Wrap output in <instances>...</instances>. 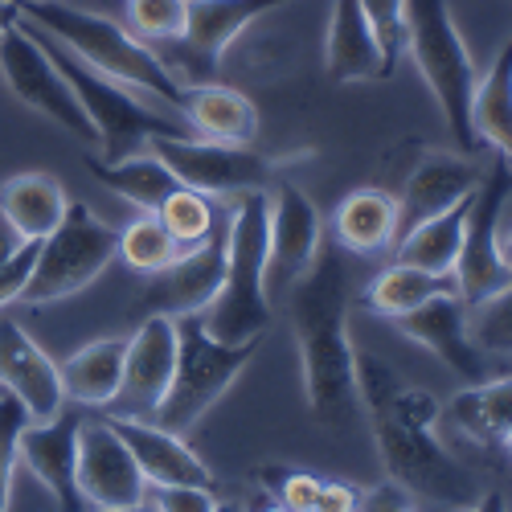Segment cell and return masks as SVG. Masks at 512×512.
<instances>
[{
    "mask_svg": "<svg viewBox=\"0 0 512 512\" xmlns=\"http://www.w3.org/2000/svg\"><path fill=\"white\" fill-rule=\"evenodd\" d=\"M443 291H455L451 275H431V271L410 267V263H390L365 287V308L386 316V320H398V316L422 308L426 300H435V295H443Z\"/></svg>",
    "mask_w": 512,
    "mask_h": 512,
    "instance_id": "f546056e",
    "label": "cell"
},
{
    "mask_svg": "<svg viewBox=\"0 0 512 512\" xmlns=\"http://www.w3.org/2000/svg\"><path fill=\"white\" fill-rule=\"evenodd\" d=\"M504 447H508V451H512V435H508V439H504Z\"/></svg>",
    "mask_w": 512,
    "mask_h": 512,
    "instance_id": "f907efd6",
    "label": "cell"
},
{
    "mask_svg": "<svg viewBox=\"0 0 512 512\" xmlns=\"http://www.w3.org/2000/svg\"><path fill=\"white\" fill-rule=\"evenodd\" d=\"M353 271L336 242L320 246L316 263L287 287V316L300 349L304 402L324 431H349L361 410L357 349L349 336Z\"/></svg>",
    "mask_w": 512,
    "mask_h": 512,
    "instance_id": "6da1fadb",
    "label": "cell"
},
{
    "mask_svg": "<svg viewBox=\"0 0 512 512\" xmlns=\"http://www.w3.org/2000/svg\"><path fill=\"white\" fill-rule=\"evenodd\" d=\"M123 357H127L123 336H103V340L82 345L78 353H70L66 365H58L66 398L78 406L111 410V402L119 398V381H123Z\"/></svg>",
    "mask_w": 512,
    "mask_h": 512,
    "instance_id": "484cf974",
    "label": "cell"
},
{
    "mask_svg": "<svg viewBox=\"0 0 512 512\" xmlns=\"http://www.w3.org/2000/svg\"><path fill=\"white\" fill-rule=\"evenodd\" d=\"M357 496H361V488H353V484L324 480V484H320L316 512H357Z\"/></svg>",
    "mask_w": 512,
    "mask_h": 512,
    "instance_id": "60d3db41",
    "label": "cell"
},
{
    "mask_svg": "<svg viewBox=\"0 0 512 512\" xmlns=\"http://www.w3.org/2000/svg\"><path fill=\"white\" fill-rule=\"evenodd\" d=\"M87 168H91V177H95L103 189L119 193L123 201H132L140 213H156L168 197L181 189V181L168 173V164H164L156 152H148V148H140V152H132V156H119V160H99V156H91Z\"/></svg>",
    "mask_w": 512,
    "mask_h": 512,
    "instance_id": "4316f807",
    "label": "cell"
},
{
    "mask_svg": "<svg viewBox=\"0 0 512 512\" xmlns=\"http://www.w3.org/2000/svg\"><path fill=\"white\" fill-rule=\"evenodd\" d=\"M463 512H508V504H504V492H480Z\"/></svg>",
    "mask_w": 512,
    "mask_h": 512,
    "instance_id": "ee69618b",
    "label": "cell"
},
{
    "mask_svg": "<svg viewBox=\"0 0 512 512\" xmlns=\"http://www.w3.org/2000/svg\"><path fill=\"white\" fill-rule=\"evenodd\" d=\"M451 414L476 443H504L512 435V377H484L480 386H467Z\"/></svg>",
    "mask_w": 512,
    "mask_h": 512,
    "instance_id": "4dcf8cb0",
    "label": "cell"
},
{
    "mask_svg": "<svg viewBox=\"0 0 512 512\" xmlns=\"http://www.w3.org/2000/svg\"><path fill=\"white\" fill-rule=\"evenodd\" d=\"M496 246H500V263H504V267H508V275H512V226H508V230H500V242H496Z\"/></svg>",
    "mask_w": 512,
    "mask_h": 512,
    "instance_id": "f6af8a7d",
    "label": "cell"
},
{
    "mask_svg": "<svg viewBox=\"0 0 512 512\" xmlns=\"http://www.w3.org/2000/svg\"><path fill=\"white\" fill-rule=\"evenodd\" d=\"M512 193V160H496L488 173L480 177L472 205H467L463 218V242H459V259H455V295L472 308L484 295L500 291L504 283H512L508 267L500 263V218Z\"/></svg>",
    "mask_w": 512,
    "mask_h": 512,
    "instance_id": "30bf717a",
    "label": "cell"
},
{
    "mask_svg": "<svg viewBox=\"0 0 512 512\" xmlns=\"http://www.w3.org/2000/svg\"><path fill=\"white\" fill-rule=\"evenodd\" d=\"M480 177H484V168L472 164L467 152H431V156H422L414 164V173L406 177L402 197H398V238H406L426 218H439L443 209H451L467 193H476Z\"/></svg>",
    "mask_w": 512,
    "mask_h": 512,
    "instance_id": "44dd1931",
    "label": "cell"
},
{
    "mask_svg": "<svg viewBox=\"0 0 512 512\" xmlns=\"http://www.w3.org/2000/svg\"><path fill=\"white\" fill-rule=\"evenodd\" d=\"M324 246V222L316 201L291 181L267 189V295H287Z\"/></svg>",
    "mask_w": 512,
    "mask_h": 512,
    "instance_id": "4fadbf2b",
    "label": "cell"
},
{
    "mask_svg": "<svg viewBox=\"0 0 512 512\" xmlns=\"http://www.w3.org/2000/svg\"><path fill=\"white\" fill-rule=\"evenodd\" d=\"M402 512H414V508H402Z\"/></svg>",
    "mask_w": 512,
    "mask_h": 512,
    "instance_id": "816d5d0a",
    "label": "cell"
},
{
    "mask_svg": "<svg viewBox=\"0 0 512 512\" xmlns=\"http://www.w3.org/2000/svg\"><path fill=\"white\" fill-rule=\"evenodd\" d=\"M467 205H472V193H467L463 201H455L451 209H443L439 218H426L406 238H398L394 242L398 246L394 250V263H410V267H422V271H431V275H451L455 271V259H459V242H463Z\"/></svg>",
    "mask_w": 512,
    "mask_h": 512,
    "instance_id": "f1b7e54d",
    "label": "cell"
},
{
    "mask_svg": "<svg viewBox=\"0 0 512 512\" xmlns=\"http://www.w3.org/2000/svg\"><path fill=\"white\" fill-rule=\"evenodd\" d=\"M181 250H185V246H177V238L160 226L156 213H140L136 222H127V226L119 230L115 259H123L136 275H152V271H160V267L173 263Z\"/></svg>",
    "mask_w": 512,
    "mask_h": 512,
    "instance_id": "1f68e13d",
    "label": "cell"
},
{
    "mask_svg": "<svg viewBox=\"0 0 512 512\" xmlns=\"http://www.w3.org/2000/svg\"><path fill=\"white\" fill-rule=\"evenodd\" d=\"M472 127L480 144H492L504 160H512V37L500 46L488 74L476 78Z\"/></svg>",
    "mask_w": 512,
    "mask_h": 512,
    "instance_id": "83f0119b",
    "label": "cell"
},
{
    "mask_svg": "<svg viewBox=\"0 0 512 512\" xmlns=\"http://www.w3.org/2000/svg\"><path fill=\"white\" fill-rule=\"evenodd\" d=\"M332 242L345 254H381L398 242V197L386 189H353L332 213Z\"/></svg>",
    "mask_w": 512,
    "mask_h": 512,
    "instance_id": "cb8c5ba5",
    "label": "cell"
},
{
    "mask_svg": "<svg viewBox=\"0 0 512 512\" xmlns=\"http://www.w3.org/2000/svg\"><path fill=\"white\" fill-rule=\"evenodd\" d=\"M29 426V414L21 410L17 398L0 394V512H9V488L17 472V439Z\"/></svg>",
    "mask_w": 512,
    "mask_h": 512,
    "instance_id": "d590c367",
    "label": "cell"
},
{
    "mask_svg": "<svg viewBox=\"0 0 512 512\" xmlns=\"http://www.w3.org/2000/svg\"><path fill=\"white\" fill-rule=\"evenodd\" d=\"M402 37L426 91L435 95L447 127L455 132L459 152L472 156L480 148L472 127V95H476V62L472 50L463 46V33L451 17L447 0H406L402 9Z\"/></svg>",
    "mask_w": 512,
    "mask_h": 512,
    "instance_id": "8992f818",
    "label": "cell"
},
{
    "mask_svg": "<svg viewBox=\"0 0 512 512\" xmlns=\"http://www.w3.org/2000/svg\"><path fill=\"white\" fill-rule=\"evenodd\" d=\"M0 78H5V87L13 91V99H21L29 111H37V115H46L50 123H58L66 136L99 148V136H95L87 111L78 107L74 91L66 87V78L46 58V50H41L37 41L29 37L21 17L5 33H0Z\"/></svg>",
    "mask_w": 512,
    "mask_h": 512,
    "instance_id": "8fae6325",
    "label": "cell"
},
{
    "mask_svg": "<svg viewBox=\"0 0 512 512\" xmlns=\"http://www.w3.org/2000/svg\"><path fill=\"white\" fill-rule=\"evenodd\" d=\"M263 340H246V345H226V340L209 336V328L197 316H177V369L173 381L148 422L164 426L173 435H185L230 394V386L242 377L250 357L259 353Z\"/></svg>",
    "mask_w": 512,
    "mask_h": 512,
    "instance_id": "52a82bcc",
    "label": "cell"
},
{
    "mask_svg": "<svg viewBox=\"0 0 512 512\" xmlns=\"http://www.w3.org/2000/svg\"><path fill=\"white\" fill-rule=\"evenodd\" d=\"M357 390L373 418V447L381 455L390 484L414 500H431L443 508H467L480 496L472 467H463L435 435L439 402L402 386L377 357L357 353Z\"/></svg>",
    "mask_w": 512,
    "mask_h": 512,
    "instance_id": "7a4b0ae2",
    "label": "cell"
},
{
    "mask_svg": "<svg viewBox=\"0 0 512 512\" xmlns=\"http://www.w3.org/2000/svg\"><path fill=\"white\" fill-rule=\"evenodd\" d=\"M111 431L127 443L136 467L148 488H177V484H193V488H213V472L209 463L173 431L148 422V418H123V414H107Z\"/></svg>",
    "mask_w": 512,
    "mask_h": 512,
    "instance_id": "ffe728a7",
    "label": "cell"
},
{
    "mask_svg": "<svg viewBox=\"0 0 512 512\" xmlns=\"http://www.w3.org/2000/svg\"><path fill=\"white\" fill-rule=\"evenodd\" d=\"M156 218H160V226L168 234L177 238V246H197L201 238H209L213 222H218V205H213V197L181 185L173 197L156 209Z\"/></svg>",
    "mask_w": 512,
    "mask_h": 512,
    "instance_id": "836d02e7",
    "label": "cell"
},
{
    "mask_svg": "<svg viewBox=\"0 0 512 512\" xmlns=\"http://www.w3.org/2000/svg\"><path fill=\"white\" fill-rule=\"evenodd\" d=\"M226 275V213H218L209 238L185 246L168 267L144 275L140 312L144 316H197L213 304Z\"/></svg>",
    "mask_w": 512,
    "mask_h": 512,
    "instance_id": "7c38bea8",
    "label": "cell"
},
{
    "mask_svg": "<svg viewBox=\"0 0 512 512\" xmlns=\"http://www.w3.org/2000/svg\"><path fill=\"white\" fill-rule=\"evenodd\" d=\"M283 5H291V0H189V25L177 41L181 66H189L193 82H209L238 33Z\"/></svg>",
    "mask_w": 512,
    "mask_h": 512,
    "instance_id": "e0dca14e",
    "label": "cell"
},
{
    "mask_svg": "<svg viewBox=\"0 0 512 512\" xmlns=\"http://www.w3.org/2000/svg\"><path fill=\"white\" fill-rule=\"evenodd\" d=\"M13 9H17V17L33 21L37 29H46L78 62H87L91 70L123 82L127 91L168 103L181 115L185 78L173 74V66H168L152 46H144L136 33H127L119 21L91 13V9H78V5H66V0H13Z\"/></svg>",
    "mask_w": 512,
    "mask_h": 512,
    "instance_id": "3957f363",
    "label": "cell"
},
{
    "mask_svg": "<svg viewBox=\"0 0 512 512\" xmlns=\"http://www.w3.org/2000/svg\"><path fill=\"white\" fill-rule=\"evenodd\" d=\"M209 336L226 345L263 340L271 328V295H267V193L230 197L226 209V275L201 312Z\"/></svg>",
    "mask_w": 512,
    "mask_h": 512,
    "instance_id": "277c9868",
    "label": "cell"
},
{
    "mask_svg": "<svg viewBox=\"0 0 512 512\" xmlns=\"http://www.w3.org/2000/svg\"><path fill=\"white\" fill-rule=\"evenodd\" d=\"M394 324H398V332L406 340L431 349L459 381H467V386H480V381L488 377V369H484L488 361L472 345V332H467V304L459 300L455 291L435 295V300H426L422 308L398 316Z\"/></svg>",
    "mask_w": 512,
    "mask_h": 512,
    "instance_id": "d6986e66",
    "label": "cell"
},
{
    "mask_svg": "<svg viewBox=\"0 0 512 512\" xmlns=\"http://www.w3.org/2000/svg\"><path fill=\"white\" fill-rule=\"evenodd\" d=\"M78 492L91 512L127 508L148 496L132 451L111 431L107 418H82L78 426Z\"/></svg>",
    "mask_w": 512,
    "mask_h": 512,
    "instance_id": "5bb4252c",
    "label": "cell"
},
{
    "mask_svg": "<svg viewBox=\"0 0 512 512\" xmlns=\"http://www.w3.org/2000/svg\"><path fill=\"white\" fill-rule=\"evenodd\" d=\"M213 512H246V508L234 504V500H218V504H213Z\"/></svg>",
    "mask_w": 512,
    "mask_h": 512,
    "instance_id": "c3c4849f",
    "label": "cell"
},
{
    "mask_svg": "<svg viewBox=\"0 0 512 512\" xmlns=\"http://www.w3.org/2000/svg\"><path fill=\"white\" fill-rule=\"evenodd\" d=\"M148 152H156L185 189H197L218 201L242 193H267L275 185V164L254 148L218 144L201 136H156L148 140Z\"/></svg>",
    "mask_w": 512,
    "mask_h": 512,
    "instance_id": "9c48e42d",
    "label": "cell"
},
{
    "mask_svg": "<svg viewBox=\"0 0 512 512\" xmlns=\"http://www.w3.org/2000/svg\"><path fill=\"white\" fill-rule=\"evenodd\" d=\"M78 414H58L54 422H29L17 439V463L46 488L58 512H91L78 492Z\"/></svg>",
    "mask_w": 512,
    "mask_h": 512,
    "instance_id": "ac0fdd59",
    "label": "cell"
},
{
    "mask_svg": "<svg viewBox=\"0 0 512 512\" xmlns=\"http://www.w3.org/2000/svg\"><path fill=\"white\" fill-rule=\"evenodd\" d=\"M17 21V9H13V0H0V33H5L9 25Z\"/></svg>",
    "mask_w": 512,
    "mask_h": 512,
    "instance_id": "bcb514c9",
    "label": "cell"
},
{
    "mask_svg": "<svg viewBox=\"0 0 512 512\" xmlns=\"http://www.w3.org/2000/svg\"><path fill=\"white\" fill-rule=\"evenodd\" d=\"M213 504H218L213 488H193V484L156 488L152 492V508L156 512H213Z\"/></svg>",
    "mask_w": 512,
    "mask_h": 512,
    "instance_id": "f35d334b",
    "label": "cell"
},
{
    "mask_svg": "<svg viewBox=\"0 0 512 512\" xmlns=\"http://www.w3.org/2000/svg\"><path fill=\"white\" fill-rule=\"evenodd\" d=\"M21 25L29 29V37L37 41V46L46 50V58L58 66V74L74 91L78 107L87 111L95 136H99V160L132 156V152L148 148V140H156V136H193V127L185 119H168V115L152 111L144 99H136V91H127L123 82L91 70L87 62H78L66 46H58L46 29H37L25 17H21Z\"/></svg>",
    "mask_w": 512,
    "mask_h": 512,
    "instance_id": "5b68a950",
    "label": "cell"
},
{
    "mask_svg": "<svg viewBox=\"0 0 512 512\" xmlns=\"http://www.w3.org/2000/svg\"><path fill=\"white\" fill-rule=\"evenodd\" d=\"M25 246V238L9 226V218H5V213H0V263H9L13 259V254Z\"/></svg>",
    "mask_w": 512,
    "mask_h": 512,
    "instance_id": "7bdbcfd3",
    "label": "cell"
},
{
    "mask_svg": "<svg viewBox=\"0 0 512 512\" xmlns=\"http://www.w3.org/2000/svg\"><path fill=\"white\" fill-rule=\"evenodd\" d=\"M324 70L332 82H373L394 74V62L381 46L369 13L361 9V0H332L324 33Z\"/></svg>",
    "mask_w": 512,
    "mask_h": 512,
    "instance_id": "7402d4cb",
    "label": "cell"
},
{
    "mask_svg": "<svg viewBox=\"0 0 512 512\" xmlns=\"http://www.w3.org/2000/svg\"><path fill=\"white\" fill-rule=\"evenodd\" d=\"M127 17L140 41H181L189 25V0H127Z\"/></svg>",
    "mask_w": 512,
    "mask_h": 512,
    "instance_id": "e575fe53",
    "label": "cell"
},
{
    "mask_svg": "<svg viewBox=\"0 0 512 512\" xmlns=\"http://www.w3.org/2000/svg\"><path fill=\"white\" fill-rule=\"evenodd\" d=\"M119 250V230H111L87 201H70L58 230L37 242V263L21 291V304L46 308L70 300L82 287H91Z\"/></svg>",
    "mask_w": 512,
    "mask_h": 512,
    "instance_id": "ba28073f",
    "label": "cell"
},
{
    "mask_svg": "<svg viewBox=\"0 0 512 512\" xmlns=\"http://www.w3.org/2000/svg\"><path fill=\"white\" fill-rule=\"evenodd\" d=\"M181 119L201 140L238 144V148H250L259 140V107H254V99H246L234 87H222V82H189Z\"/></svg>",
    "mask_w": 512,
    "mask_h": 512,
    "instance_id": "603a6c76",
    "label": "cell"
},
{
    "mask_svg": "<svg viewBox=\"0 0 512 512\" xmlns=\"http://www.w3.org/2000/svg\"><path fill=\"white\" fill-rule=\"evenodd\" d=\"M263 512H291V508H283V504H267Z\"/></svg>",
    "mask_w": 512,
    "mask_h": 512,
    "instance_id": "681fc988",
    "label": "cell"
},
{
    "mask_svg": "<svg viewBox=\"0 0 512 512\" xmlns=\"http://www.w3.org/2000/svg\"><path fill=\"white\" fill-rule=\"evenodd\" d=\"M33 263H37V242H25L9 263H0V308H9L21 300V291L33 275Z\"/></svg>",
    "mask_w": 512,
    "mask_h": 512,
    "instance_id": "74e56055",
    "label": "cell"
},
{
    "mask_svg": "<svg viewBox=\"0 0 512 512\" xmlns=\"http://www.w3.org/2000/svg\"><path fill=\"white\" fill-rule=\"evenodd\" d=\"M66 189L54 173H17L0 181V213L25 242H41L66 218Z\"/></svg>",
    "mask_w": 512,
    "mask_h": 512,
    "instance_id": "d4e9b609",
    "label": "cell"
},
{
    "mask_svg": "<svg viewBox=\"0 0 512 512\" xmlns=\"http://www.w3.org/2000/svg\"><path fill=\"white\" fill-rule=\"evenodd\" d=\"M173 369H177V320L144 316V324L127 340L123 381H119V398L111 402V414L152 418L168 381H173Z\"/></svg>",
    "mask_w": 512,
    "mask_h": 512,
    "instance_id": "9a60e30c",
    "label": "cell"
},
{
    "mask_svg": "<svg viewBox=\"0 0 512 512\" xmlns=\"http://www.w3.org/2000/svg\"><path fill=\"white\" fill-rule=\"evenodd\" d=\"M320 476L312 472H283L279 476V504L291 508V512H316V500H320Z\"/></svg>",
    "mask_w": 512,
    "mask_h": 512,
    "instance_id": "ab89813d",
    "label": "cell"
},
{
    "mask_svg": "<svg viewBox=\"0 0 512 512\" xmlns=\"http://www.w3.org/2000/svg\"><path fill=\"white\" fill-rule=\"evenodd\" d=\"M99 512H156L148 500H140V504H127V508H99Z\"/></svg>",
    "mask_w": 512,
    "mask_h": 512,
    "instance_id": "7dc6e473",
    "label": "cell"
},
{
    "mask_svg": "<svg viewBox=\"0 0 512 512\" xmlns=\"http://www.w3.org/2000/svg\"><path fill=\"white\" fill-rule=\"evenodd\" d=\"M402 508H410V496L398 484H386V488H373V492L357 496V512H402Z\"/></svg>",
    "mask_w": 512,
    "mask_h": 512,
    "instance_id": "b9f144b4",
    "label": "cell"
},
{
    "mask_svg": "<svg viewBox=\"0 0 512 512\" xmlns=\"http://www.w3.org/2000/svg\"><path fill=\"white\" fill-rule=\"evenodd\" d=\"M467 332H472V345L484 357L488 353L512 357V283H504L500 291L467 308Z\"/></svg>",
    "mask_w": 512,
    "mask_h": 512,
    "instance_id": "d6a6232c",
    "label": "cell"
},
{
    "mask_svg": "<svg viewBox=\"0 0 512 512\" xmlns=\"http://www.w3.org/2000/svg\"><path fill=\"white\" fill-rule=\"evenodd\" d=\"M0 390L21 402L29 422H54L66 406L58 361L5 316H0Z\"/></svg>",
    "mask_w": 512,
    "mask_h": 512,
    "instance_id": "2e32d148",
    "label": "cell"
},
{
    "mask_svg": "<svg viewBox=\"0 0 512 512\" xmlns=\"http://www.w3.org/2000/svg\"><path fill=\"white\" fill-rule=\"evenodd\" d=\"M361 9L369 13L377 37H381V46H386L390 62H398L402 46H406V37H402V9H406V0H361Z\"/></svg>",
    "mask_w": 512,
    "mask_h": 512,
    "instance_id": "8d00e7d4",
    "label": "cell"
}]
</instances>
